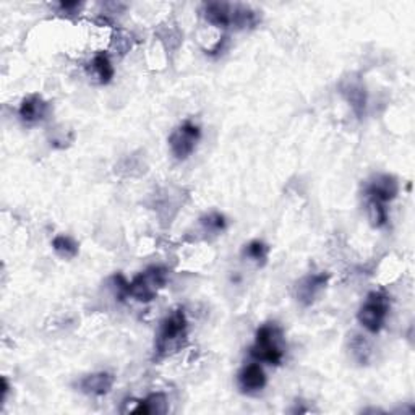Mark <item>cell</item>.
Masks as SVG:
<instances>
[{
	"label": "cell",
	"mask_w": 415,
	"mask_h": 415,
	"mask_svg": "<svg viewBox=\"0 0 415 415\" xmlns=\"http://www.w3.org/2000/svg\"><path fill=\"white\" fill-rule=\"evenodd\" d=\"M187 328H189V321H187L184 310H174L171 315H167L157 332V355L167 357V355L179 352L187 344Z\"/></svg>",
	"instance_id": "7a4b0ae2"
},
{
	"label": "cell",
	"mask_w": 415,
	"mask_h": 415,
	"mask_svg": "<svg viewBox=\"0 0 415 415\" xmlns=\"http://www.w3.org/2000/svg\"><path fill=\"white\" fill-rule=\"evenodd\" d=\"M91 67H93V72H95V75L98 77L99 83L101 85H107L109 81L114 78L112 62H110V58L106 52H98L95 58H93Z\"/></svg>",
	"instance_id": "2e32d148"
},
{
	"label": "cell",
	"mask_w": 415,
	"mask_h": 415,
	"mask_svg": "<svg viewBox=\"0 0 415 415\" xmlns=\"http://www.w3.org/2000/svg\"><path fill=\"white\" fill-rule=\"evenodd\" d=\"M112 49H115L117 52H119L120 56H124V54H127L128 51L132 49V46H133V43H132V38L128 36L127 33H124V31H117V33H114V36H112Z\"/></svg>",
	"instance_id": "44dd1931"
},
{
	"label": "cell",
	"mask_w": 415,
	"mask_h": 415,
	"mask_svg": "<svg viewBox=\"0 0 415 415\" xmlns=\"http://www.w3.org/2000/svg\"><path fill=\"white\" fill-rule=\"evenodd\" d=\"M159 38L167 49H177L182 43V34L175 28H164V31L159 33Z\"/></svg>",
	"instance_id": "7402d4cb"
},
{
	"label": "cell",
	"mask_w": 415,
	"mask_h": 415,
	"mask_svg": "<svg viewBox=\"0 0 415 415\" xmlns=\"http://www.w3.org/2000/svg\"><path fill=\"white\" fill-rule=\"evenodd\" d=\"M349 352L354 362L359 365H368L372 360V346L362 335H352L349 339Z\"/></svg>",
	"instance_id": "5bb4252c"
},
{
	"label": "cell",
	"mask_w": 415,
	"mask_h": 415,
	"mask_svg": "<svg viewBox=\"0 0 415 415\" xmlns=\"http://www.w3.org/2000/svg\"><path fill=\"white\" fill-rule=\"evenodd\" d=\"M397 194H399V184H397L396 177L389 174L377 175V177L365 187L367 200H377L384 204L388 201H393Z\"/></svg>",
	"instance_id": "52a82bcc"
},
{
	"label": "cell",
	"mask_w": 415,
	"mask_h": 415,
	"mask_svg": "<svg viewBox=\"0 0 415 415\" xmlns=\"http://www.w3.org/2000/svg\"><path fill=\"white\" fill-rule=\"evenodd\" d=\"M258 25V15L248 5L236 4L232 5V26L237 29H247Z\"/></svg>",
	"instance_id": "9a60e30c"
},
{
	"label": "cell",
	"mask_w": 415,
	"mask_h": 415,
	"mask_svg": "<svg viewBox=\"0 0 415 415\" xmlns=\"http://www.w3.org/2000/svg\"><path fill=\"white\" fill-rule=\"evenodd\" d=\"M114 382L115 378L112 373L98 372L81 378L78 388L81 393L88 396H106L110 393V389H112Z\"/></svg>",
	"instance_id": "30bf717a"
},
{
	"label": "cell",
	"mask_w": 415,
	"mask_h": 415,
	"mask_svg": "<svg viewBox=\"0 0 415 415\" xmlns=\"http://www.w3.org/2000/svg\"><path fill=\"white\" fill-rule=\"evenodd\" d=\"M81 4L80 2H61L58 4V10L65 11V14H73V11L80 10Z\"/></svg>",
	"instance_id": "603a6c76"
},
{
	"label": "cell",
	"mask_w": 415,
	"mask_h": 415,
	"mask_svg": "<svg viewBox=\"0 0 415 415\" xmlns=\"http://www.w3.org/2000/svg\"><path fill=\"white\" fill-rule=\"evenodd\" d=\"M52 248H54L56 255L61 256L63 260H73L80 251L78 243L68 236L54 237V241H52Z\"/></svg>",
	"instance_id": "e0dca14e"
},
{
	"label": "cell",
	"mask_w": 415,
	"mask_h": 415,
	"mask_svg": "<svg viewBox=\"0 0 415 415\" xmlns=\"http://www.w3.org/2000/svg\"><path fill=\"white\" fill-rule=\"evenodd\" d=\"M9 382H7V378H2V399L5 401V397H7V394H9Z\"/></svg>",
	"instance_id": "cb8c5ba5"
},
{
	"label": "cell",
	"mask_w": 415,
	"mask_h": 415,
	"mask_svg": "<svg viewBox=\"0 0 415 415\" xmlns=\"http://www.w3.org/2000/svg\"><path fill=\"white\" fill-rule=\"evenodd\" d=\"M367 211H368V221L373 227L387 226L388 222V209L384 206V203H379L377 200H368L367 201Z\"/></svg>",
	"instance_id": "d6986e66"
},
{
	"label": "cell",
	"mask_w": 415,
	"mask_h": 415,
	"mask_svg": "<svg viewBox=\"0 0 415 415\" xmlns=\"http://www.w3.org/2000/svg\"><path fill=\"white\" fill-rule=\"evenodd\" d=\"M201 138V130L200 127L191 124L190 120L184 122L182 125H179L169 137V146H171L172 154L175 156V159L185 161L194 154V151L196 148V143L200 142Z\"/></svg>",
	"instance_id": "5b68a950"
},
{
	"label": "cell",
	"mask_w": 415,
	"mask_h": 415,
	"mask_svg": "<svg viewBox=\"0 0 415 415\" xmlns=\"http://www.w3.org/2000/svg\"><path fill=\"white\" fill-rule=\"evenodd\" d=\"M204 232L221 233L226 229V218L221 213H209L200 219Z\"/></svg>",
	"instance_id": "ffe728a7"
},
{
	"label": "cell",
	"mask_w": 415,
	"mask_h": 415,
	"mask_svg": "<svg viewBox=\"0 0 415 415\" xmlns=\"http://www.w3.org/2000/svg\"><path fill=\"white\" fill-rule=\"evenodd\" d=\"M167 276L164 266H149L128 283V297L143 303L154 300L157 292L167 284Z\"/></svg>",
	"instance_id": "3957f363"
},
{
	"label": "cell",
	"mask_w": 415,
	"mask_h": 415,
	"mask_svg": "<svg viewBox=\"0 0 415 415\" xmlns=\"http://www.w3.org/2000/svg\"><path fill=\"white\" fill-rule=\"evenodd\" d=\"M330 280L328 273H313L307 274L302 279L297 280L294 294L297 302L300 303L302 307H310L312 303L318 299L321 292L326 289V284Z\"/></svg>",
	"instance_id": "8992f818"
},
{
	"label": "cell",
	"mask_w": 415,
	"mask_h": 415,
	"mask_svg": "<svg viewBox=\"0 0 415 415\" xmlns=\"http://www.w3.org/2000/svg\"><path fill=\"white\" fill-rule=\"evenodd\" d=\"M169 411V402L166 394L153 393L146 399L137 401L135 411L133 414H145V415H164Z\"/></svg>",
	"instance_id": "4fadbf2b"
},
{
	"label": "cell",
	"mask_w": 415,
	"mask_h": 415,
	"mask_svg": "<svg viewBox=\"0 0 415 415\" xmlns=\"http://www.w3.org/2000/svg\"><path fill=\"white\" fill-rule=\"evenodd\" d=\"M268 255H270V247L261 241H251L248 245H245L243 256L253 261L256 266L266 265Z\"/></svg>",
	"instance_id": "ac0fdd59"
},
{
	"label": "cell",
	"mask_w": 415,
	"mask_h": 415,
	"mask_svg": "<svg viewBox=\"0 0 415 415\" xmlns=\"http://www.w3.org/2000/svg\"><path fill=\"white\" fill-rule=\"evenodd\" d=\"M48 110H49V104L46 103L43 98L38 95H31L23 99L20 104L19 114H20V119L25 122V124L33 125V124H38V122L41 120H44L46 115H48Z\"/></svg>",
	"instance_id": "8fae6325"
},
{
	"label": "cell",
	"mask_w": 415,
	"mask_h": 415,
	"mask_svg": "<svg viewBox=\"0 0 415 415\" xmlns=\"http://www.w3.org/2000/svg\"><path fill=\"white\" fill-rule=\"evenodd\" d=\"M339 88H341L342 96L346 98V101L349 103V106L352 107L355 115L362 119L367 110V91L365 86L362 85V81L359 78H346L342 80V83Z\"/></svg>",
	"instance_id": "9c48e42d"
},
{
	"label": "cell",
	"mask_w": 415,
	"mask_h": 415,
	"mask_svg": "<svg viewBox=\"0 0 415 415\" xmlns=\"http://www.w3.org/2000/svg\"><path fill=\"white\" fill-rule=\"evenodd\" d=\"M250 355L256 362L270 365H280L284 360L285 349L283 331L276 323H266L258 328L255 335V344L250 347Z\"/></svg>",
	"instance_id": "6da1fadb"
},
{
	"label": "cell",
	"mask_w": 415,
	"mask_h": 415,
	"mask_svg": "<svg viewBox=\"0 0 415 415\" xmlns=\"http://www.w3.org/2000/svg\"><path fill=\"white\" fill-rule=\"evenodd\" d=\"M266 383H268L266 373L260 364L245 365L237 375L238 389H241L243 394L260 393V391L265 389Z\"/></svg>",
	"instance_id": "ba28073f"
},
{
	"label": "cell",
	"mask_w": 415,
	"mask_h": 415,
	"mask_svg": "<svg viewBox=\"0 0 415 415\" xmlns=\"http://www.w3.org/2000/svg\"><path fill=\"white\" fill-rule=\"evenodd\" d=\"M203 16L209 25L218 28L232 26V4L208 2L203 5Z\"/></svg>",
	"instance_id": "7c38bea8"
},
{
	"label": "cell",
	"mask_w": 415,
	"mask_h": 415,
	"mask_svg": "<svg viewBox=\"0 0 415 415\" xmlns=\"http://www.w3.org/2000/svg\"><path fill=\"white\" fill-rule=\"evenodd\" d=\"M389 297L382 290L370 292L367 295V300L364 305L360 307L357 313L359 323L364 326V328L372 332V335H377V332L382 331L384 326V321L388 318L389 313Z\"/></svg>",
	"instance_id": "277c9868"
}]
</instances>
